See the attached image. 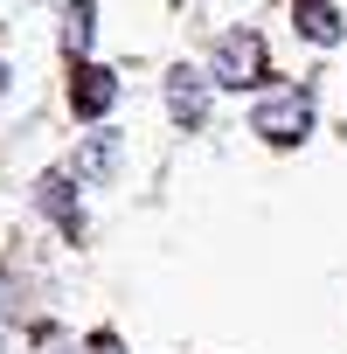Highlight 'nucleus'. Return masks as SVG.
Returning <instances> with one entry per match:
<instances>
[{"label":"nucleus","mask_w":347,"mask_h":354,"mask_svg":"<svg viewBox=\"0 0 347 354\" xmlns=\"http://www.w3.org/2000/svg\"><path fill=\"white\" fill-rule=\"evenodd\" d=\"M91 354H125V347H118V333H91Z\"/></svg>","instance_id":"9"},{"label":"nucleus","mask_w":347,"mask_h":354,"mask_svg":"<svg viewBox=\"0 0 347 354\" xmlns=\"http://www.w3.org/2000/svg\"><path fill=\"white\" fill-rule=\"evenodd\" d=\"M264 77H271L264 35H257V28H229V35L216 42V56H209V84H223V91H257Z\"/></svg>","instance_id":"1"},{"label":"nucleus","mask_w":347,"mask_h":354,"mask_svg":"<svg viewBox=\"0 0 347 354\" xmlns=\"http://www.w3.org/2000/svg\"><path fill=\"white\" fill-rule=\"evenodd\" d=\"M299 35L319 42V49H333L340 42V8H333V0H299Z\"/></svg>","instance_id":"6"},{"label":"nucleus","mask_w":347,"mask_h":354,"mask_svg":"<svg viewBox=\"0 0 347 354\" xmlns=\"http://www.w3.org/2000/svg\"><path fill=\"white\" fill-rule=\"evenodd\" d=\"M70 28H63V42L70 49H91V0H70V15H63Z\"/></svg>","instance_id":"7"},{"label":"nucleus","mask_w":347,"mask_h":354,"mask_svg":"<svg viewBox=\"0 0 347 354\" xmlns=\"http://www.w3.org/2000/svg\"><path fill=\"white\" fill-rule=\"evenodd\" d=\"M70 104H77V118H84V125H97V118L118 104V77H111V70H97V63H84V70H77V84H70Z\"/></svg>","instance_id":"3"},{"label":"nucleus","mask_w":347,"mask_h":354,"mask_svg":"<svg viewBox=\"0 0 347 354\" xmlns=\"http://www.w3.org/2000/svg\"><path fill=\"white\" fill-rule=\"evenodd\" d=\"M111 160H118V139H111V132L84 146V167H91V174H97V167H111Z\"/></svg>","instance_id":"8"},{"label":"nucleus","mask_w":347,"mask_h":354,"mask_svg":"<svg viewBox=\"0 0 347 354\" xmlns=\"http://www.w3.org/2000/svg\"><path fill=\"white\" fill-rule=\"evenodd\" d=\"M257 139H271V146H299L306 132H312V97L299 91V84H285V91H271L264 104H257Z\"/></svg>","instance_id":"2"},{"label":"nucleus","mask_w":347,"mask_h":354,"mask_svg":"<svg viewBox=\"0 0 347 354\" xmlns=\"http://www.w3.org/2000/svg\"><path fill=\"white\" fill-rule=\"evenodd\" d=\"M56 223H63V236H84V216H77V181L70 174H42V195H35Z\"/></svg>","instance_id":"5"},{"label":"nucleus","mask_w":347,"mask_h":354,"mask_svg":"<svg viewBox=\"0 0 347 354\" xmlns=\"http://www.w3.org/2000/svg\"><path fill=\"white\" fill-rule=\"evenodd\" d=\"M0 354H8V347H0Z\"/></svg>","instance_id":"10"},{"label":"nucleus","mask_w":347,"mask_h":354,"mask_svg":"<svg viewBox=\"0 0 347 354\" xmlns=\"http://www.w3.org/2000/svg\"><path fill=\"white\" fill-rule=\"evenodd\" d=\"M167 104H174V118H181L188 132L202 125V111H209V77H195V70H174L167 77Z\"/></svg>","instance_id":"4"}]
</instances>
